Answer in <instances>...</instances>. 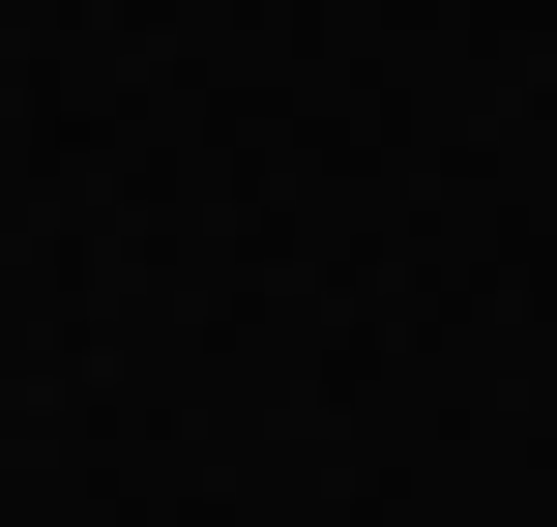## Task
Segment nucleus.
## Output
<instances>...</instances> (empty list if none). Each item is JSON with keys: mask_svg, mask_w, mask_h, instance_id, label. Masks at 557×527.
<instances>
[]
</instances>
